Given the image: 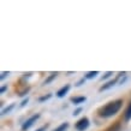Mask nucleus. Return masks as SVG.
I'll list each match as a JSON object with an SVG mask.
<instances>
[{
    "instance_id": "1",
    "label": "nucleus",
    "mask_w": 131,
    "mask_h": 131,
    "mask_svg": "<svg viewBox=\"0 0 131 131\" xmlns=\"http://www.w3.org/2000/svg\"><path fill=\"white\" fill-rule=\"evenodd\" d=\"M123 105V101L122 100H117V101H112V102L107 103L105 107H102L101 110L99 111L100 115L103 117V118H110L112 115H114L117 112L120 110Z\"/></svg>"
},
{
    "instance_id": "2",
    "label": "nucleus",
    "mask_w": 131,
    "mask_h": 131,
    "mask_svg": "<svg viewBox=\"0 0 131 131\" xmlns=\"http://www.w3.org/2000/svg\"><path fill=\"white\" fill-rule=\"evenodd\" d=\"M88 126H89V119L88 118H82V119H80L77 123H76V129L78 131H84L87 130Z\"/></svg>"
},
{
    "instance_id": "3",
    "label": "nucleus",
    "mask_w": 131,
    "mask_h": 131,
    "mask_svg": "<svg viewBox=\"0 0 131 131\" xmlns=\"http://www.w3.org/2000/svg\"><path fill=\"white\" fill-rule=\"evenodd\" d=\"M39 118H40V114H35V115H32V117H30V118H29V119L27 120V122H25L23 125H22V130H28L29 127L31 126L32 124L35 123V122L39 119Z\"/></svg>"
},
{
    "instance_id": "4",
    "label": "nucleus",
    "mask_w": 131,
    "mask_h": 131,
    "mask_svg": "<svg viewBox=\"0 0 131 131\" xmlns=\"http://www.w3.org/2000/svg\"><path fill=\"white\" fill-rule=\"evenodd\" d=\"M69 89H70V85H69V84L64 85L61 89H59V90H58V93H57V96H58V97H64V96L66 95V93L69 91Z\"/></svg>"
},
{
    "instance_id": "5",
    "label": "nucleus",
    "mask_w": 131,
    "mask_h": 131,
    "mask_svg": "<svg viewBox=\"0 0 131 131\" xmlns=\"http://www.w3.org/2000/svg\"><path fill=\"white\" fill-rule=\"evenodd\" d=\"M118 82V78L117 80H113V81H110V82H107V83L105 84V85H102V87L100 88V91H103V90H107V89H110V88H112L113 85H114L115 83Z\"/></svg>"
},
{
    "instance_id": "6",
    "label": "nucleus",
    "mask_w": 131,
    "mask_h": 131,
    "mask_svg": "<svg viewBox=\"0 0 131 131\" xmlns=\"http://www.w3.org/2000/svg\"><path fill=\"white\" fill-rule=\"evenodd\" d=\"M71 101L75 103V105H78V103L84 102V101H85V97H84V96H80V97H72Z\"/></svg>"
},
{
    "instance_id": "7",
    "label": "nucleus",
    "mask_w": 131,
    "mask_h": 131,
    "mask_svg": "<svg viewBox=\"0 0 131 131\" xmlns=\"http://www.w3.org/2000/svg\"><path fill=\"white\" fill-rule=\"evenodd\" d=\"M96 75H99V72L97 71H90V72H88L87 75H85V80H91V78H94V77H96Z\"/></svg>"
},
{
    "instance_id": "8",
    "label": "nucleus",
    "mask_w": 131,
    "mask_h": 131,
    "mask_svg": "<svg viewBox=\"0 0 131 131\" xmlns=\"http://www.w3.org/2000/svg\"><path fill=\"white\" fill-rule=\"evenodd\" d=\"M69 127V123H63L60 126H58L57 129H54L53 131H65Z\"/></svg>"
},
{
    "instance_id": "9",
    "label": "nucleus",
    "mask_w": 131,
    "mask_h": 131,
    "mask_svg": "<svg viewBox=\"0 0 131 131\" xmlns=\"http://www.w3.org/2000/svg\"><path fill=\"white\" fill-rule=\"evenodd\" d=\"M57 75H58V72H54V73H52V75L49 76V77H48L47 80L45 81V84H48L49 82H52V81H53V80H54V78L57 77Z\"/></svg>"
},
{
    "instance_id": "10",
    "label": "nucleus",
    "mask_w": 131,
    "mask_h": 131,
    "mask_svg": "<svg viewBox=\"0 0 131 131\" xmlns=\"http://www.w3.org/2000/svg\"><path fill=\"white\" fill-rule=\"evenodd\" d=\"M13 107H15V105H13V103H11V105H10L8 107H6V108H4V110H3L1 114L4 115V114H6V113H8V112H11V110H12Z\"/></svg>"
},
{
    "instance_id": "11",
    "label": "nucleus",
    "mask_w": 131,
    "mask_h": 131,
    "mask_svg": "<svg viewBox=\"0 0 131 131\" xmlns=\"http://www.w3.org/2000/svg\"><path fill=\"white\" fill-rule=\"evenodd\" d=\"M125 119L126 120L131 119V103H130V106H129L127 110H126V113H125Z\"/></svg>"
},
{
    "instance_id": "12",
    "label": "nucleus",
    "mask_w": 131,
    "mask_h": 131,
    "mask_svg": "<svg viewBox=\"0 0 131 131\" xmlns=\"http://www.w3.org/2000/svg\"><path fill=\"white\" fill-rule=\"evenodd\" d=\"M51 96H52L51 94H48V95H46V96H41L40 99H39V101H46V100H48Z\"/></svg>"
},
{
    "instance_id": "13",
    "label": "nucleus",
    "mask_w": 131,
    "mask_h": 131,
    "mask_svg": "<svg viewBox=\"0 0 131 131\" xmlns=\"http://www.w3.org/2000/svg\"><path fill=\"white\" fill-rule=\"evenodd\" d=\"M118 130H119V125H115L114 127L112 126V127H111V129H110V130H108V131H118Z\"/></svg>"
},
{
    "instance_id": "14",
    "label": "nucleus",
    "mask_w": 131,
    "mask_h": 131,
    "mask_svg": "<svg viewBox=\"0 0 131 131\" xmlns=\"http://www.w3.org/2000/svg\"><path fill=\"white\" fill-rule=\"evenodd\" d=\"M112 75V72H107V73H105V75L102 76V80H106V78H108L110 76Z\"/></svg>"
},
{
    "instance_id": "15",
    "label": "nucleus",
    "mask_w": 131,
    "mask_h": 131,
    "mask_svg": "<svg viewBox=\"0 0 131 131\" xmlns=\"http://www.w3.org/2000/svg\"><path fill=\"white\" fill-rule=\"evenodd\" d=\"M7 75H8V72H3V73H1V76H0V80H4Z\"/></svg>"
},
{
    "instance_id": "16",
    "label": "nucleus",
    "mask_w": 131,
    "mask_h": 131,
    "mask_svg": "<svg viewBox=\"0 0 131 131\" xmlns=\"http://www.w3.org/2000/svg\"><path fill=\"white\" fill-rule=\"evenodd\" d=\"M28 101H29V99H28V97H27V99H25V100H23V102L20 103V106H22V107H23V106H25V105L28 103Z\"/></svg>"
},
{
    "instance_id": "17",
    "label": "nucleus",
    "mask_w": 131,
    "mask_h": 131,
    "mask_svg": "<svg viewBox=\"0 0 131 131\" xmlns=\"http://www.w3.org/2000/svg\"><path fill=\"white\" fill-rule=\"evenodd\" d=\"M82 111V108H77L75 112H73V115H77V114H80V112Z\"/></svg>"
},
{
    "instance_id": "18",
    "label": "nucleus",
    "mask_w": 131,
    "mask_h": 131,
    "mask_svg": "<svg viewBox=\"0 0 131 131\" xmlns=\"http://www.w3.org/2000/svg\"><path fill=\"white\" fill-rule=\"evenodd\" d=\"M46 129H47V125H46V126H42V127H40V129H37V130H36V131H45V130H46Z\"/></svg>"
},
{
    "instance_id": "19",
    "label": "nucleus",
    "mask_w": 131,
    "mask_h": 131,
    "mask_svg": "<svg viewBox=\"0 0 131 131\" xmlns=\"http://www.w3.org/2000/svg\"><path fill=\"white\" fill-rule=\"evenodd\" d=\"M5 90H6V87H3V88H1V89H0V93L3 94V93H4Z\"/></svg>"
}]
</instances>
